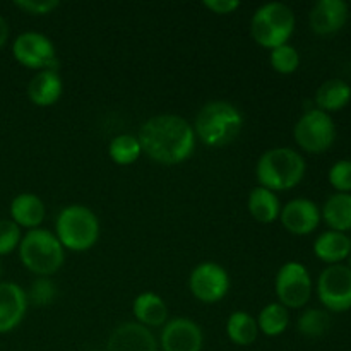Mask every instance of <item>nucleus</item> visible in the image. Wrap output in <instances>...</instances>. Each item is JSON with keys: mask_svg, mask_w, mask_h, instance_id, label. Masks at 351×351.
Wrapping results in <instances>:
<instances>
[{"mask_svg": "<svg viewBox=\"0 0 351 351\" xmlns=\"http://www.w3.org/2000/svg\"><path fill=\"white\" fill-rule=\"evenodd\" d=\"M314 254L329 266L341 264V261L348 259L351 254V239L346 233L328 230L315 239Z\"/></svg>", "mask_w": 351, "mask_h": 351, "instance_id": "6ab92c4d", "label": "nucleus"}, {"mask_svg": "<svg viewBox=\"0 0 351 351\" xmlns=\"http://www.w3.org/2000/svg\"><path fill=\"white\" fill-rule=\"evenodd\" d=\"M348 21V5L343 0H319L308 14L312 31L321 36L335 34Z\"/></svg>", "mask_w": 351, "mask_h": 351, "instance_id": "dca6fc26", "label": "nucleus"}, {"mask_svg": "<svg viewBox=\"0 0 351 351\" xmlns=\"http://www.w3.org/2000/svg\"><path fill=\"white\" fill-rule=\"evenodd\" d=\"M108 154L113 163L127 167V165H132L134 161L139 160V156L143 154V147H141L137 136L120 134V136L113 137L112 143H110Z\"/></svg>", "mask_w": 351, "mask_h": 351, "instance_id": "a878e982", "label": "nucleus"}, {"mask_svg": "<svg viewBox=\"0 0 351 351\" xmlns=\"http://www.w3.org/2000/svg\"><path fill=\"white\" fill-rule=\"evenodd\" d=\"M257 321V328L263 335L269 336V338H276V336L283 335L290 324V315H288V308L283 307L280 302H273L267 304L266 307L261 311Z\"/></svg>", "mask_w": 351, "mask_h": 351, "instance_id": "393cba45", "label": "nucleus"}, {"mask_svg": "<svg viewBox=\"0 0 351 351\" xmlns=\"http://www.w3.org/2000/svg\"><path fill=\"white\" fill-rule=\"evenodd\" d=\"M0 271H2V267H0Z\"/></svg>", "mask_w": 351, "mask_h": 351, "instance_id": "f704fd0d", "label": "nucleus"}, {"mask_svg": "<svg viewBox=\"0 0 351 351\" xmlns=\"http://www.w3.org/2000/svg\"><path fill=\"white\" fill-rule=\"evenodd\" d=\"M226 335L237 346H250L259 336L257 321L249 312L237 311L226 321Z\"/></svg>", "mask_w": 351, "mask_h": 351, "instance_id": "b1692460", "label": "nucleus"}, {"mask_svg": "<svg viewBox=\"0 0 351 351\" xmlns=\"http://www.w3.org/2000/svg\"><path fill=\"white\" fill-rule=\"evenodd\" d=\"M12 55L21 65L36 71H57L58 60L55 45L45 34L36 31L21 33L12 43Z\"/></svg>", "mask_w": 351, "mask_h": 351, "instance_id": "1a4fd4ad", "label": "nucleus"}, {"mask_svg": "<svg viewBox=\"0 0 351 351\" xmlns=\"http://www.w3.org/2000/svg\"><path fill=\"white\" fill-rule=\"evenodd\" d=\"M106 351H158V341L146 326L123 322L110 335Z\"/></svg>", "mask_w": 351, "mask_h": 351, "instance_id": "4468645a", "label": "nucleus"}, {"mask_svg": "<svg viewBox=\"0 0 351 351\" xmlns=\"http://www.w3.org/2000/svg\"><path fill=\"white\" fill-rule=\"evenodd\" d=\"M14 5L24 12L31 14V16H47V14L53 12L60 3H58V0H40V2H36V0H16Z\"/></svg>", "mask_w": 351, "mask_h": 351, "instance_id": "2f4dec72", "label": "nucleus"}, {"mask_svg": "<svg viewBox=\"0 0 351 351\" xmlns=\"http://www.w3.org/2000/svg\"><path fill=\"white\" fill-rule=\"evenodd\" d=\"M317 295L329 312H346L351 308V269L345 264H332L321 273Z\"/></svg>", "mask_w": 351, "mask_h": 351, "instance_id": "9d476101", "label": "nucleus"}, {"mask_svg": "<svg viewBox=\"0 0 351 351\" xmlns=\"http://www.w3.org/2000/svg\"><path fill=\"white\" fill-rule=\"evenodd\" d=\"M278 300L287 308H302L312 297V278L307 267L300 263L283 264L276 274Z\"/></svg>", "mask_w": 351, "mask_h": 351, "instance_id": "6e6552de", "label": "nucleus"}, {"mask_svg": "<svg viewBox=\"0 0 351 351\" xmlns=\"http://www.w3.org/2000/svg\"><path fill=\"white\" fill-rule=\"evenodd\" d=\"M9 24H7V21L0 16V48H2L3 45L7 43V40H9Z\"/></svg>", "mask_w": 351, "mask_h": 351, "instance_id": "72a5a7b5", "label": "nucleus"}, {"mask_svg": "<svg viewBox=\"0 0 351 351\" xmlns=\"http://www.w3.org/2000/svg\"><path fill=\"white\" fill-rule=\"evenodd\" d=\"M321 211L311 199H293L281 208L280 221L291 235H311L321 223Z\"/></svg>", "mask_w": 351, "mask_h": 351, "instance_id": "ddd939ff", "label": "nucleus"}, {"mask_svg": "<svg viewBox=\"0 0 351 351\" xmlns=\"http://www.w3.org/2000/svg\"><path fill=\"white\" fill-rule=\"evenodd\" d=\"M132 311L137 322L146 326V328H161V326L167 324L168 307L160 295L151 293V291L141 293L134 300Z\"/></svg>", "mask_w": 351, "mask_h": 351, "instance_id": "aec40b11", "label": "nucleus"}, {"mask_svg": "<svg viewBox=\"0 0 351 351\" xmlns=\"http://www.w3.org/2000/svg\"><path fill=\"white\" fill-rule=\"evenodd\" d=\"M351 101V88L343 79H329L319 86L315 93L317 108L326 113L339 112Z\"/></svg>", "mask_w": 351, "mask_h": 351, "instance_id": "4be33fe9", "label": "nucleus"}, {"mask_svg": "<svg viewBox=\"0 0 351 351\" xmlns=\"http://www.w3.org/2000/svg\"><path fill=\"white\" fill-rule=\"evenodd\" d=\"M189 290L202 304H218L230 290V276L216 263H202L189 276Z\"/></svg>", "mask_w": 351, "mask_h": 351, "instance_id": "9b49d317", "label": "nucleus"}, {"mask_svg": "<svg viewBox=\"0 0 351 351\" xmlns=\"http://www.w3.org/2000/svg\"><path fill=\"white\" fill-rule=\"evenodd\" d=\"M204 335L199 324L185 317L167 322L161 331L163 351H202Z\"/></svg>", "mask_w": 351, "mask_h": 351, "instance_id": "f8f14e48", "label": "nucleus"}, {"mask_svg": "<svg viewBox=\"0 0 351 351\" xmlns=\"http://www.w3.org/2000/svg\"><path fill=\"white\" fill-rule=\"evenodd\" d=\"M143 153L160 165H178L192 156L195 149V134L191 123L178 115L151 117L139 130Z\"/></svg>", "mask_w": 351, "mask_h": 351, "instance_id": "f257e3e1", "label": "nucleus"}, {"mask_svg": "<svg viewBox=\"0 0 351 351\" xmlns=\"http://www.w3.org/2000/svg\"><path fill=\"white\" fill-rule=\"evenodd\" d=\"M269 62L271 67H273L278 74H293L298 69V65H300V53H298L297 48L291 47V45H281V47L271 50Z\"/></svg>", "mask_w": 351, "mask_h": 351, "instance_id": "cd10ccee", "label": "nucleus"}, {"mask_svg": "<svg viewBox=\"0 0 351 351\" xmlns=\"http://www.w3.org/2000/svg\"><path fill=\"white\" fill-rule=\"evenodd\" d=\"M329 184L343 194H351V161H336L329 170Z\"/></svg>", "mask_w": 351, "mask_h": 351, "instance_id": "7c9ffc66", "label": "nucleus"}, {"mask_svg": "<svg viewBox=\"0 0 351 351\" xmlns=\"http://www.w3.org/2000/svg\"><path fill=\"white\" fill-rule=\"evenodd\" d=\"M19 257L27 271L48 278L64 266L65 249L53 233L34 228L24 233L19 243Z\"/></svg>", "mask_w": 351, "mask_h": 351, "instance_id": "39448f33", "label": "nucleus"}, {"mask_svg": "<svg viewBox=\"0 0 351 351\" xmlns=\"http://www.w3.org/2000/svg\"><path fill=\"white\" fill-rule=\"evenodd\" d=\"M202 5L206 9L211 10L213 14H219V16H226V14H233L240 7V2L237 0H206Z\"/></svg>", "mask_w": 351, "mask_h": 351, "instance_id": "473e14b6", "label": "nucleus"}, {"mask_svg": "<svg viewBox=\"0 0 351 351\" xmlns=\"http://www.w3.org/2000/svg\"><path fill=\"white\" fill-rule=\"evenodd\" d=\"M27 295L14 281L0 283V335L14 331L27 311Z\"/></svg>", "mask_w": 351, "mask_h": 351, "instance_id": "2eb2a0df", "label": "nucleus"}, {"mask_svg": "<svg viewBox=\"0 0 351 351\" xmlns=\"http://www.w3.org/2000/svg\"><path fill=\"white\" fill-rule=\"evenodd\" d=\"M295 31V14L287 3L269 2L261 5L250 19V34L263 48L287 45Z\"/></svg>", "mask_w": 351, "mask_h": 351, "instance_id": "423d86ee", "label": "nucleus"}, {"mask_svg": "<svg viewBox=\"0 0 351 351\" xmlns=\"http://www.w3.org/2000/svg\"><path fill=\"white\" fill-rule=\"evenodd\" d=\"M27 302L38 307L50 305L57 297V285L47 276H40L31 283L29 291H27Z\"/></svg>", "mask_w": 351, "mask_h": 351, "instance_id": "c85d7f7f", "label": "nucleus"}, {"mask_svg": "<svg viewBox=\"0 0 351 351\" xmlns=\"http://www.w3.org/2000/svg\"><path fill=\"white\" fill-rule=\"evenodd\" d=\"M192 129L206 146H228L242 132L243 115L232 103L209 101L199 110Z\"/></svg>", "mask_w": 351, "mask_h": 351, "instance_id": "f03ea898", "label": "nucleus"}, {"mask_svg": "<svg viewBox=\"0 0 351 351\" xmlns=\"http://www.w3.org/2000/svg\"><path fill=\"white\" fill-rule=\"evenodd\" d=\"M321 218L332 232L346 233L351 230V194L336 192L324 202Z\"/></svg>", "mask_w": 351, "mask_h": 351, "instance_id": "412c9836", "label": "nucleus"}, {"mask_svg": "<svg viewBox=\"0 0 351 351\" xmlns=\"http://www.w3.org/2000/svg\"><path fill=\"white\" fill-rule=\"evenodd\" d=\"M249 213L257 223L269 225L280 219L281 204L274 192L257 185L249 194Z\"/></svg>", "mask_w": 351, "mask_h": 351, "instance_id": "5701e85b", "label": "nucleus"}, {"mask_svg": "<svg viewBox=\"0 0 351 351\" xmlns=\"http://www.w3.org/2000/svg\"><path fill=\"white\" fill-rule=\"evenodd\" d=\"M21 240V226H17L12 219H0V256H7L19 249Z\"/></svg>", "mask_w": 351, "mask_h": 351, "instance_id": "c756f323", "label": "nucleus"}, {"mask_svg": "<svg viewBox=\"0 0 351 351\" xmlns=\"http://www.w3.org/2000/svg\"><path fill=\"white\" fill-rule=\"evenodd\" d=\"M55 237L64 249L86 252L99 239L98 216L82 204H71L62 209L55 221Z\"/></svg>", "mask_w": 351, "mask_h": 351, "instance_id": "20e7f679", "label": "nucleus"}, {"mask_svg": "<svg viewBox=\"0 0 351 351\" xmlns=\"http://www.w3.org/2000/svg\"><path fill=\"white\" fill-rule=\"evenodd\" d=\"M293 136L302 149L311 154H321L335 144L336 125L329 113L319 108L308 110L295 123Z\"/></svg>", "mask_w": 351, "mask_h": 351, "instance_id": "0eeeda50", "label": "nucleus"}, {"mask_svg": "<svg viewBox=\"0 0 351 351\" xmlns=\"http://www.w3.org/2000/svg\"><path fill=\"white\" fill-rule=\"evenodd\" d=\"M64 82L57 71H38L27 84V96L36 106H50L60 99Z\"/></svg>", "mask_w": 351, "mask_h": 351, "instance_id": "f3484780", "label": "nucleus"}, {"mask_svg": "<svg viewBox=\"0 0 351 351\" xmlns=\"http://www.w3.org/2000/svg\"><path fill=\"white\" fill-rule=\"evenodd\" d=\"M329 326H331L329 312L321 311V308H308L297 322V329L307 338H321L328 332Z\"/></svg>", "mask_w": 351, "mask_h": 351, "instance_id": "bb28decb", "label": "nucleus"}, {"mask_svg": "<svg viewBox=\"0 0 351 351\" xmlns=\"http://www.w3.org/2000/svg\"><path fill=\"white\" fill-rule=\"evenodd\" d=\"M10 219L21 228H40L45 219L43 201L31 192H21L10 202Z\"/></svg>", "mask_w": 351, "mask_h": 351, "instance_id": "a211bd4d", "label": "nucleus"}, {"mask_svg": "<svg viewBox=\"0 0 351 351\" xmlns=\"http://www.w3.org/2000/svg\"><path fill=\"white\" fill-rule=\"evenodd\" d=\"M307 167L300 153L291 147H273L263 153L256 165V177L261 187L271 192L297 187Z\"/></svg>", "mask_w": 351, "mask_h": 351, "instance_id": "7ed1b4c3", "label": "nucleus"}]
</instances>
